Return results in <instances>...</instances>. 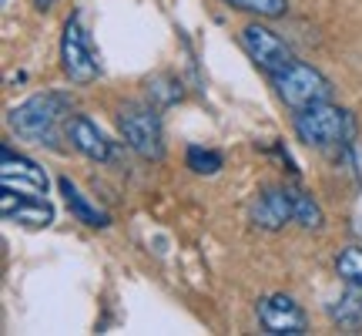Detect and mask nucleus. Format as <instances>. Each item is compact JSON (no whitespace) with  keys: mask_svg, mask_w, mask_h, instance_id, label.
Returning <instances> with one entry per match:
<instances>
[{"mask_svg":"<svg viewBox=\"0 0 362 336\" xmlns=\"http://www.w3.org/2000/svg\"><path fill=\"white\" fill-rule=\"evenodd\" d=\"M67 111H71V98L61 94V91H44V94H34L27 98L24 104L11 108V128L24 138V142L34 145H51L57 148V128L61 121H67Z\"/></svg>","mask_w":362,"mask_h":336,"instance_id":"nucleus-1","label":"nucleus"},{"mask_svg":"<svg viewBox=\"0 0 362 336\" xmlns=\"http://www.w3.org/2000/svg\"><path fill=\"white\" fill-rule=\"evenodd\" d=\"M296 135L309 148H332V145L349 148L352 135H356V121H352V115L346 108L319 101L296 111Z\"/></svg>","mask_w":362,"mask_h":336,"instance_id":"nucleus-2","label":"nucleus"},{"mask_svg":"<svg viewBox=\"0 0 362 336\" xmlns=\"http://www.w3.org/2000/svg\"><path fill=\"white\" fill-rule=\"evenodd\" d=\"M117 125H121V135H124L131 152H138L148 162H158L165 155V128H161V118H158V111L151 104L128 101L121 108Z\"/></svg>","mask_w":362,"mask_h":336,"instance_id":"nucleus-3","label":"nucleus"},{"mask_svg":"<svg viewBox=\"0 0 362 336\" xmlns=\"http://www.w3.org/2000/svg\"><path fill=\"white\" fill-rule=\"evenodd\" d=\"M269 81H272V88H275V94H279L292 111H302V108H309V104H319V101H329V98H332V84H329L315 67L302 65V61H292L285 71L272 74Z\"/></svg>","mask_w":362,"mask_h":336,"instance_id":"nucleus-4","label":"nucleus"},{"mask_svg":"<svg viewBox=\"0 0 362 336\" xmlns=\"http://www.w3.org/2000/svg\"><path fill=\"white\" fill-rule=\"evenodd\" d=\"M61 67L74 84H90L98 78V61L90 54L88 34L81 27V13H74L64 24V38H61Z\"/></svg>","mask_w":362,"mask_h":336,"instance_id":"nucleus-5","label":"nucleus"},{"mask_svg":"<svg viewBox=\"0 0 362 336\" xmlns=\"http://www.w3.org/2000/svg\"><path fill=\"white\" fill-rule=\"evenodd\" d=\"M242 47H245L248 57H252L269 78L279 74V71H285V67L296 61V54L285 47V40L262 24H248L245 30H242Z\"/></svg>","mask_w":362,"mask_h":336,"instance_id":"nucleus-6","label":"nucleus"},{"mask_svg":"<svg viewBox=\"0 0 362 336\" xmlns=\"http://www.w3.org/2000/svg\"><path fill=\"white\" fill-rule=\"evenodd\" d=\"M259 323L272 336H302L309 330L305 310L285 293H272V296L259 299Z\"/></svg>","mask_w":362,"mask_h":336,"instance_id":"nucleus-7","label":"nucleus"},{"mask_svg":"<svg viewBox=\"0 0 362 336\" xmlns=\"http://www.w3.org/2000/svg\"><path fill=\"white\" fill-rule=\"evenodd\" d=\"M0 179H4V189H11V192L44 195V189H47L44 168L34 165V162L24 155H13L7 145H4V152H0Z\"/></svg>","mask_w":362,"mask_h":336,"instance_id":"nucleus-8","label":"nucleus"},{"mask_svg":"<svg viewBox=\"0 0 362 336\" xmlns=\"http://www.w3.org/2000/svg\"><path fill=\"white\" fill-rule=\"evenodd\" d=\"M252 222L259 229L279 233L288 222H296V206H292V189H265L252 206Z\"/></svg>","mask_w":362,"mask_h":336,"instance_id":"nucleus-9","label":"nucleus"},{"mask_svg":"<svg viewBox=\"0 0 362 336\" xmlns=\"http://www.w3.org/2000/svg\"><path fill=\"white\" fill-rule=\"evenodd\" d=\"M0 212L7 222H21V225H51L54 222V208L40 198V195H30V192H17L13 195L11 189H4L0 195Z\"/></svg>","mask_w":362,"mask_h":336,"instance_id":"nucleus-10","label":"nucleus"},{"mask_svg":"<svg viewBox=\"0 0 362 336\" xmlns=\"http://www.w3.org/2000/svg\"><path fill=\"white\" fill-rule=\"evenodd\" d=\"M64 131H67V142L74 145L84 158H90V162H107L111 158V142L104 138V131L88 115H71Z\"/></svg>","mask_w":362,"mask_h":336,"instance_id":"nucleus-11","label":"nucleus"},{"mask_svg":"<svg viewBox=\"0 0 362 336\" xmlns=\"http://www.w3.org/2000/svg\"><path fill=\"white\" fill-rule=\"evenodd\" d=\"M57 185H61V195H64L67 208H71V215H74L78 222H84V225H90V229H104V225L111 222L107 219V212H101L98 206H90L88 198H84V192H81L71 179H61Z\"/></svg>","mask_w":362,"mask_h":336,"instance_id":"nucleus-12","label":"nucleus"},{"mask_svg":"<svg viewBox=\"0 0 362 336\" xmlns=\"http://www.w3.org/2000/svg\"><path fill=\"white\" fill-rule=\"evenodd\" d=\"M329 320H332L339 330H346V333L362 330V289L359 286H352L349 293H342V296L329 306Z\"/></svg>","mask_w":362,"mask_h":336,"instance_id":"nucleus-13","label":"nucleus"},{"mask_svg":"<svg viewBox=\"0 0 362 336\" xmlns=\"http://www.w3.org/2000/svg\"><path fill=\"white\" fill-rule=\"evenodd\" d=\"M292 206H296V222L302 229H322V208L302 189H292Z\"/></svg>","mask_w":362,"mask_h":336,"instance_id":"nucleus-14","label":"nucleus"},{"mask_svg":"<svg viewBox=\"0 0 362 336\" xmlns=\"http://www.w3.org/2000/svg\"><path fill=\"white\" fill-rule=\"evenodd\" d=\"M336 272L346 279L349 286H359L362 289V249L359 246H346L336 259Z\"/></svg>","mask_w":362,"mask_h":336,"instance_id":"nucleus-15","label":"nucleus"},{"mask_svg":"<svg viewBox=\"0 0 362 336\" xmlns=\"http://www.w3.org/2000/svg\"><path fill=\"white\" fill-rule=\"evenodd\" d=\"M225 4L235 11L259 13V17H282L288 11V0H225Z\"/></svg>","mask_w":362,"mask_h":336,"instance_id":"nucleus-16","label":"nucleus"},{"mask_svg":"<svg viewBox=\"0 0 362 336\" xmlns=\"http://www.w3.org/2000/svg\"><path fill=\"white\" fill-rule=\"evenodd\" d=\"M185 162H188V168H192L194 175H215V172L221 168V155H218V152H208V148H198V145H192V148H188Z\"/></svg>","mask_w":362,"mask_h":336,"instance_id":"nucleus-17","label":"nucleus"},{"mask_svg":"<svg viewBox=\"0 0 362 336\" xmlns=\"http://www.w3.org/2000/svg\"><path fill=\"white\" fill-rule=\"evenodd\" d=\"M34 4H37V7H40V11H44V7H51V4H54V0H34Z\"/></svg>","mask_w":362,"mask_h":336,"instance_id":"nucleus-18","label":"nucleus"}]
</instances>
